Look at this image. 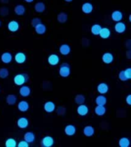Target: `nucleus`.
<instances>
[{"label":"nucleus","instance_id":"nucleus-6","mask_svg":"<svg viewBox=\"0 0 131 147\" xmlns=\"http://www.w3.org/2000/svg\"><path fill=\"white\" fill-rule=\"evenodd\" d=\"M113 55L110 52H106L104 53L102 56V61H103V63H105L107 64H111L113 61Z\"/></svg>","mask_w":131,"mask_h":147},{"label":"nucleus","instance_id":"nucleus-38","mask_svg":"<svg viewBox=\"0 0 131 147\" xmlns=\"http://www.w3.org/2000/svg\"><path fill=\"white\" fill-rule=\"evenodd\" d=\"M124 74H125V75H126V78L130 80L131 78V68L130 67H128V68H126L125 71H124Z\"/></svg>","mask_w":131,"mask_h":147},{"label":"nucleus","instance_id":"nucleus-41","mask_svg":"<svg viewBox=\"0 0 131 147\" xmlns=\"http://www.w3.org/2000/svg\"><path fill=\"white\" fill-rule=\"evenodd\" d=\"M66 2H71L73 0H64Z\"/></svg>","mask_w":131,"mask_h":147},{"label":"nucleus","instance_id":"nucleus-11","mask_svg":"<svg viewBox=\"0 0 131 147\" xmlns=\"http://www.w3.org/2000/svg\"><path fill=\"white\" fill-rule=\"evenodd\" d=\"M8 29L11 32H16L19 29V24L16 21H11L8 24Z\"/></svg>","mask_w":131,"mask_h":147},{"label":"nucleus","instance_id":"nucleus-4","mask_svg":"<svg viewBox=\"0 0 131 147\" xmlns=\"http://www.w3.org/2000/svg\"><path fill=\"white\" fill-rule=\"evenodd\" d=\"M60 61V57H58V55L56 54H52L48 58V64L51 65V66H55L57 65Z\"/></svg>","mask_w":131,"mask_h":147},{"label":"nucleus","instance_id":"nucleus-31","mask_svg":"<svg viewBox=\"0 0 131 147\" xmlns=\"http://www.w3.org/2000/svg\"><path fill=\"white\" fill-rule=\"evenodd\" d=\"M57 19L60 23L66 22L67 20H68V15L64 12H61L57 15Z\"/></svg>","mask_w":131,"mask_h":147},{"label":"nucleus","instance_id":"nucleus-42","mask_svg":"<svg viewBox=\"0 0 131 147\" xmlns=\"http://www.w3.org/2000/svg\"><path fill=\"white\" fill-rule=\"evenodd\" d=\"M0 26H1V21H0Z\"/></svg>","mask_w":131,"mask_h":147},{"label":"nucleus","instance_id":"nucleus-27","mask_svg":"<svg viewBox=\"0 0 131 147\" xmlns=\"http://www.w3.org/2000/svg\"><path fill=\"white\" fill-rule=\"evenodd\" d=\"M94 112L97 116H103L106 113V108L104 106L102 105H97V107L94 109Z\"/></svg>","mask_w":131,"mask_h":147},{"label":"nucleus","instance_id":"nucleus-25","mask_svg":"<svg viewBox=\"0 0 131 147\" xmlns=\"http://www.w3.org/2000/svg\"><path fill=\"white\" fill-rule=\"evenodd\" d=\"M34 29H35V32H36L37 34H44L46 32V26L42 23H40L38 25H36L34 27Z\"/></svg>","mask_w":131,"mask_h":147},{"label":"nucleus","instance_id":"nucleus-22","mask_svg":"<svg viewBox=\"0 0 131 147\" xmlns=\"http://www.w3.org/2000/svg\"><path fill=\"white\" fill-rule=\"evenodd\" d=\"M24 140L28 143L33 142L35 140V135L32 132H27L24 135Z\"/></svg>","mask_w":131,"mask_h":147},{"label":"nucleus","instance_id":"nucleus-35","mask_svg":"<svg viewBox=\"0 0 131 147\" xmlns=\"http://www.w3.org/2000/svg\"><path fill=\"white\" fill-rule=\"evenodd\" d=\"M41 23V18H34L31 21V25H32V27H35L36 25H38V24Z\"/></svg>","mask_w":131,"mask_h":147},{"label":"nucleus","instance_id":"nucleus-12","mask_svg":"<svg viewBox=\"0 0 131 147\" xmlns=\"http://www.w3.org/2000/svg\"><path fill=\"white\" fill-rule=\"evenodd\" d=\"M109 90V87L106 83H101L97 86V91L100 94H107Z\"/></svg>","mask_w":131,"mask_h":147},{"label":"nucleus","instance_id":"nucleus-37","mask_svg":"<svg viewBox=\"0 0 131 147\" xmlns=\"http://www.w3.org/2000/svg\"><path fill=\"white\" fill-rule=\"evenodd\" d=\"M18 147H28L29 146V143L27 142L25 140H21L20 142L17 144Z\"/></svg>","mask_w":131,"mask_h":147},{"label":"nucleus","instance_id":"nucleus-15","mask_svg":"<svg viewBox=\"0 0 131 147\" xmlns=\"http://www.w3.org/2000/svg\"><path fill=\"white\" fill-rule=\"evenodd\" d=\"M111 18L113 21H114L116 22H120L123 19V13L119 10H116V11H113L112 15H111Z\"/></svg>","mask_w":131,"mask_h":147},{"label":"nucleus","instance_id":"nucleus-36","mask_svg":"<svg viewBox=\"0 0 131 147\" xmlns=\"http://www.w3.org/2000/svg\"><path fill=\"white\" fill-rule=\"evenodd\" d=\"M119 79L122 81H126V80H128V79L126 78V75H125V74H124V71H121L119 73Z\"/></svg>","mask_w":131,"mask_h":147},{"label":"nucleus","instance_id":"nucleus-2","mask_svg":"<svg viewBox=\"0 0 131 147\" xmlns=\"http://www.w3.org/2000/svg\"><path fill=\"white\" fill-rule=\"evenodd\" d=\"M59 74L62 78H68L71 74V67L68 63H63L60 66Z\"/></svg>","mask_w":131,"mask_h":147},{"label":"nucleus","instance_id":"nucleus-7","mask_svg":"<svg viewBox=\"0 0 131 147\" xmlns=\"http://www.w3.org/2000/svg\"><path fill=\"white\" fill-rule=\"evenodd\" d=\"M15 60H16V63H18V64H24L26 61V55L25 53L18 52L15 55Z\"/></svg>","mask_w":131,"mask_h":147},{"label":"nucleus","instance_id":"nucleus-3","mask_svg":"<svg viewBox=\"0 0 131 147\" xmlns=\"http://www.w3.org/2000/svg\"><path fill=\"white\" fill-rule=\"evenodd\" d=\"M54 142H55L54 139H53L51 136H45V137L41 140V146L43 147H51L54 145Z\"/></svg>","mask_w":131,"mask_h":147},{"label":"nucleus","instance_id":"nucleus-30","mask_svg":"<svg viewBox=\"0 0 131 147\" xmlns=\"http://www.w3.org/2000/svg\"><path fill=\"white\" fill-rule=\"evenodd\" d=\"M119 146L120 147H128L130 146V140L126 137H122L119 140Z\"/></svg>","mask_w":131,"mask_h":147},{"label":"nucleus","instance_id":"nucleus-17","mask_svg":"<svg viewBox=\"0 0 131 147\" xmlns=\"http://www.w3.org/2000/svg\"><path fill=\"white\" fill-rule=\"evenodd\" d=\"M31 94V89H30L29 87L28 86H22L20 87L19 89V94H20L22 96H24V97H26V96H28Z\"/></svg>","mask_w":131,"mask_h":147},{"label":"nucleus","instance_id":"nucleus-14","mask_svg":"<svg viewBox=\"0 0 131 147\" xmlns=\"http://www.w3.org/2000/svg\"><path fill=\"white\" fill-rule=\"evenodd\" d=\"M18 109L21 112H26L29 109V104L27 101L22 100L18 103Z\"/></svg>","mask_w":131,"mask_h":147},{"label":"nucleus","instance_id":"nucleus-13","mask_svg":"<svg viewBox=\"0 0 131 147\" xmlns=\"http://www.w3.org/2000/svg\"><path fill=\"white\" fill-rule=\"evenodd\" d=\"M1 60L4 64H9L12 61V55L11 53L4 52L1 56Z\"/></svg>","mask_w":131,"mask_h":147},{"label":"nucleus","instance_id":"nucleus-16","mask_svg":"<svg viewBox=\"0 0 131 147\" xmlns=\"http://www.w3.org/2000/svg\"><path fill=\"white\" fill-rule=\"evenodd\" d=\"M44 110L47 113H52L55 110V104L52 101H48L44 105Z\"/></svg>","mask_w":131,"mask_h":147},{"label":"nucleus","instance_id":"nucleus-19","mask_svg":"<svg viewBox=\"0 0 131 147\" xmlns=\"http://www.w3.org/2000/svg\"><path fill=\"white\" fill-rule=\"evenodd\" d=\"M82 11L85 14H90L91 13L92 11H93V9H94V7H93V5L91 3H90V2H85L84 4L82 5Z\"/></svg>","mask_w":131,"mask_h":147},{"label":"nucleus","instance_id":"nucleus-18","mask_svg":"<svg viewBox=\"0 0 131 147\" xmlns=\"http://www.w3.org/2000/svg\"><path fill=\"white\" fill-rule=\"evenodd\" d=\"M71 47L67 45V44H64L60 46L59 51L62 55H68L71 53Z\"/></svg>","mask_w":131,"mask_h":147},{"label":"nucleus","instance_id":"nucleus-5","mask_svg":"<svg viewBox=\"0 0 131 147\" xmlns=\"http://www.w3.org/2000/svg\"><path fill=\"white\" fill-rule=\"evenodd\" d=\"M77 112L80 116L84 117V116H86L89 113V109H88L87 106L83 103V104H80L78 106V107L77 108Z\"/></svg>","mask_w":131,"mask_h":147},{"label":"nucleus","instance_id":"nucleus-23","mask_svg":"<svg viewBox=\"0 0 131 147\" xmlns=\"http://www.w3.org/2000/svg\"><path fill=\"white\" fill-rule=\"evenodd\" d=\"M45 3L41 2H37L36 4L34 5V10L38 12V13H42L45 11Z\"/></svg>","mask_w":131,"mask_h":147},{"label":"nucleus","instance_id":"nucleus-29","mask_svg":"<svg viewBox=\"0 0 131 147\" xmlns=\"http://www.w3.org/2000/svg\"><path fill=\"white\" fill-rule=\"evenodd\" d=\"M101 26L98 24H95V25H92L91 28H90V32L94 35H99V33L101 32Z\"/></svg>","mask_w":131,"mask_h":147},{"label":"nucleus","instance_id":"nucleus-39","mask_svg":"<svg viewBox=\"0 0 131 147\" xmlns=\"http://www.w3.org/2000/svg\"><path fill=\"white\" fill-rule=\"evenodd\" d=\"M126 103L128 104V105H131V95L130 94H129L128 96H126Z\"/></svg>","mask_w":131,"mask_h":147},{"label":"nucleus","instance_id":"nucleus-9","mask_svg":"<svg viewBox=\"0 0 131 147\" xmlns=\"http://www.w3.org/2000/svg\"><path fill=\"white\" fill-rule=\"evenodd\" d=\"M114 29L115 31H116V32L119 33V34H121V33H124V32L126 31V26L124 22H117V24L115 25Z\"/></svg>","mask_w":131,"mask_h":147},{"label":"nucleus","instance_id":"nucleus-1","mask_svg":"<svg viewBox=\"0 0 131 147\" xmlns=\"http://www.w3.org/2000/svg\"><path fill=\"white\" fill-rule=\"evenodd\" d=\"M28 80V76L27 74L20 73L15 76L14 78V83L17 86H22Z\"/></svg>","mask_w":131,"mask_h":147},{"label":"nucleus","instance_id":"nucleus-34","mask_svg":"<svg viewBox=\"0 0 131 147\" xmlns=\"http://www.w3.org/2000/svg\"><path fill=\"white\" fill-rule=\"evenodd\" d=\"M9 74V71L7 68H5V67H2V68H0V78H2V79H5L6 78Z\"/></svg>","mask_w":131,"mask_h":147},{"label":"nucleus","instance_id":"nucleus-28","mask_svg":"<svg viewBox=\"0 0 131 147\" xmlns=\"http://www.w3.org/2000/svg\"><path fill=\"white\" fill-rule=\"evenodd\" d=\"M17 102V96L14 94H9L6 96V103L9 105H14Z\"/></svg>","mask_w":131,"mask_h":147},{"label":"nucleus","instance_id":"nucleus-24","mask_svg":"<svg viewBox=\"0 0 131 147\" xmlns=\"http://www.w3.org/2000/svg\"><path fill=\"white\" fill-rule=\"evenodd\" d=\"M107 97L105 96H103V94H101L99 96H97L96 100H95V102H96L97 105H102L105 106V104L107 103Z\"/></svg>","mask_w":131,"mask_h":147},{"label":"nucleus","instance_id":"nucleus-26","mask_svg":"<svg viewBox=\"0 0 131 147\" xmlns=\"http://www.w3.org/2000/svg\"><path fill=\"white\" fill-rule=\"evenodd\" d=\"M14 11L17 16H23L25 12V8L23 5H17L15 7Z\"/></svg>","mask_w":131,"mask_h":147},{"label":"nucleus","instance_id":"nucleus-33","mask_svg":"<svg viewBox=\"0 0 131 147\" xmlns=\"http://www.w3.org/2000/svg\"><path fill=\"white\" fill-rule=\"evenodd\" d=\"M74 101H75V103L77 104H83V103H84L85 102V96L82 94H78V95H76L75 98H74Z\"/></svg>","mask_w":131,"mask_h":147},{"label":"nucleus","instance_id":"nucleus-8","mask_svg":"<svg viewBox=\"0 0 131 147\" xmlns=\"http://www.w3.org/2000/svg\"><path fill=\"white\" fill-rule=\"evenodd\" d=\"M76 127L72 124H69L67 125L64 128V133H66V135L69 136H72L75 134L76 133Z\"/></svg>","mask_w":131,"mask_h":147},{"label":"nucleus","instance_id":"nucleus-10","mask_svg":"<svg viewBox=\"0 0 131 147\" xmlns=\"http://www.w3.org/2000/svg\"><path fill=\"white\" fill-rule=\"evenodd\" d=\"M28 124H29L28 119L27 118H25V117H21L17 121V125L21 129L27 128L28 126Z\"/></svg>","mask_w":131,"mask_h":147},{"label":"nucleus","instance_id":"nucleus-20","mask_svg":"<svg viewBox=\"0 0 131 147\" xmlns=\"http://www.w3.org/2000/svg\"><path fill=\"white\" fill-rule=\"evenodd\" d=\"M99 35L101 38L107 39L110 36V30L107 28H101Z\"/></svg>","mask_w":131,"mask_h":147},{"label":"nucleus","instance_id":"nucleus-32","mask_svg":"<svg viewBox=\"0 0 131 147\" xmlns=\"http://www.w3.org/2000/svg\"><path fill=\"white\" fill-rule=\"evenodd\" d=\"M5 145L6 147H16L17 146V142H16V140L15 139L9 138V139H7Z\"/></svg>","mask_w":131,"mask_h":147},{"label":"nucleus","instance_id":"nucleus-21","mask_svg":"<svg viewBox=\"0 0 131 147\" xmlns=\"http://www.w3.org/2000/svg\"><path fill=\"white\" fill-rule=\"evenodd\" d=\"M84 134L87 137H90L94 134V128L92 126H86L84 128Z\"/></svg>","mask_w":131,"mask_h":147},{"label":"nucleus","instance_id":"nucleus-40","mask_svg":"<svg viewBox=\"0 0 131 147\" xmlns=\"http://www.w3.org/2000/svg\"><path fill=\"white\" fill-rule=\"evenodd\" d=\"M34 0H25V2H28V3H31V2H34Z\"/></svg>","mask_w":131,"mask_h":147}]
</instances>
